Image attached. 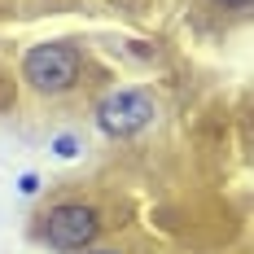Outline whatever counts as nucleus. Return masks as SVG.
I'll use <instances>...</instances> for the list:
<instances>
[{
    "label": "nucleus",
    "mask_w": 254,
    "mask_h": 254,
    "mask_svg": "<svg viewBox=\"0 0 254 254\" xmlns=\"http://www.w3.org/2000/svg\"><path fill=\"white\" fill-rule=\"evenodd\" d=\"M22 79L44 92V97H57V92H70L79 79V49L66 44V40H49V44H31L22 53Z\"/></svg>",
    "instance_id": "1"
},
{
    "label": "nucleus",
    "mask_w": 254,
    "mask_h": 254,
    "mask_svg": "<svg viewBox=\"0 0 254 254\" xmlns=\"http://www.w3.org/2000/svg\"><path fill=\"white\" fill-rule=\"evenodd\" d=\"M35 237L44 246H53V250H88L101 237V215L83 202H62V206L40 215Z\"/></svg>",
    "instance_id": "2"
},
{
    "label": "nucleus",
    "mask_w": 254,
    "mask_h": 254,
    "mask_svg": "<svg viewBox=\"0 0 254 254\" xmlns=\"http://www.w3.org/2000/svg\"><path fill=\"white\" fill-rule=\"evenodd\" d=\"M153 114H158V105H153V97L145 88H119V92H110L97 105V127H101L105 136L123 140V136L145 131L153 123Z\"/></svg>",
    "instance_id": "3"
},
{
    "label": "nucleus",
    "mask_w": 254,
    "mask_h": 254,
    "mask_svg": "<svg viewBox=\"0 0 254 254\" xmlns=\"http://www.w3.org/2000/svg\"><path fill=\"white\" fill-rule=\"evenodd\" d=\"M53 153H57V158H75L79 140H75V136H57V140H53Z\"/></svg>",
    "instance_id": "4"
},
{
    "label": "nucleus",
    "mask_w": 254,
    "mask_h": 254,
    "mask_svg": "<svg viewBox=\"0 0 254 254\" xmlns=\"http://www.w3.org/2000/svg\"><path fill=\"white\" fill-rule=\"evenodd\" d=\"M18 189H22L26 197H31V193H40V176H31V171H26V176L18 180Z\"/></svg>",
    "instance_id": "5"
},
{
    "label": "nucleus",
    "mask_w": 254,
    "mask_h": 254,
    "mask_svg": "<svg viewBox=\"0 0 254 254\" xmlns=\"http://www.w3.org/2000/svg\"><path fill=\"white\" fill-rule=\"evenodd\" d=\"M215 4H224V9H237V13H246L254 0H215Z\"/></svg>",
    "instance_id": "6"
},
{
    "label": "nucleus",
    "mask_w": 254,
    "mask_h": 254,
    "mask_svg": "<svg viewBox=\"0 0 254 254\" xmlns=\"http://www.w3.org/2000/svg\"><path fill=\"white\" fill-rule=\"evenodd\" d=\"M79 254H119V250H92V246H88V250H79Z\"/></svg>",
    "instance_id": "7"
}]
</instances>
